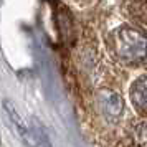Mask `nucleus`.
I'll return each instance as SVG.
<instances>
[{
    "instance_id": "1",
    "label": "nucleus",
    "mask_w": 147,
    "mask_h": 147,
    "mask_svg": "<svg viewBox=\"0 0 147 147\" xmlns=\"http://www.w3.org/2000/svg\"><path fill=\"white\" fill-rule=\"evenodd\" d=\"M109 47L113 53L124 63L137 65L146 60V35L137 28L119 27L109 35Z\"/></svg>"
},
{
    "instance_id": "4",
    "label": "nucleus",
    "mask_w": 147,
    "mask_h": 147,
    "mask_svg": "<svg viewBox=\"0 0 147 147\" xmlns=\"http://www.w3.org/2000/svg\"><path fill=\"white\" fill-rule=\"evenodd\" d=\"M131 101L140 113L144 114L147 109V86H146V76H140L131 88Z\"/></svg>"
},
{
    "instance_id": "2",
    "label": "nucleus",
    "mask_w": 147,
    "mask_h": 147,
    "mask_svg": "<svg viewBox=\"0 0 147 147\" xmlns=\"http://www.w3.org/2000/svg\"><path fill=\"white\" fill-rule=\"evenodd\" d=\"M96 99H98L99 109L107 117V121L117 122L121 119V116L124 114V101L113 89H101Z\"/></svg>"
},
{
    "instance_id": "3",
    "label": "nucleus",
    "mask_w": 147,
    "mask_h": 147,
    "mask_svg": "<svg viewBox=\"0 0 147 147\" xmlns=\"http://www.w3.org/2000/svg\"><path fill=\"white\" fill-rule=\"evenodd\" d=\"M3 107H5V111H7L10 121L13 122V126H15V129H17L18 136L23 139V142H25L28 147H43L40 139H38V136H36V132H35L33 129L28 127V124L22 119V116L18 114V111L15 109V106L8 99L3 101Z\"/></svg>"
},
{
    "instance_id": "5",
    "label": "nucleus",
    "mask_w": 147,
    "mask_h": 147,
    "mask_svg": "<svg viewBox=\"0 0 147 147\" xmlns=\"http://www.w3.org/2000/svg\"><path fill=\"white\" fill-rule=\"evenodd\" d=\"M134 139L136 142H139L140 147L146 146V122L144 121H140L139 124L134 126Z\"/></svg>"
}]
</instances>
